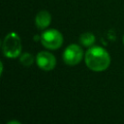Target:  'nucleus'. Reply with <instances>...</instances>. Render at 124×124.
<instances>
[{
    "label": "nucleus",
    "mask_w": 124,
    "mask_h": 124,
    "mask_svg": "<svg viewBox=\"0 0 124 124\" xmlns=\"http://www.w3.org/2000/svg\"><path fill=\"white\" fill-rule=\"evenodd\" d=\"M85 64L94 72H103L110 64L108 52L101 46H92L85 53Z\"/></svg>",
    "instance_id": "f257e3e1"
},
{
    "label": "nucleus",
    "mask_w": 124,
    "mask_h": 124,
    "mask_svg": "<svg viewBox=\"0 0 124 124\" xmlns=\"http://www.w3.org/2000/svg\"><path fill=\"white\" fill-rule=\"evenodd\" d=\"M21 41L15 32L9 33L2 43V50L6 57L16 58L21 53Z\"/></svg>",
    "instance_id": "f03ea898"
},
{
    "label": "nucleus",
    "mask_w": 124,
    "mask_h": 124,
    "mask_svg": "<svg viewBox=\"0 0 124 124\" xmlns=\"http://www.w3.org/2000/svg\"><path fill=\"white\" fill-rule=\"evenodd\" d=\"M42 45L48 49H57L63 44V36L56 29L45 31L41 36Z\"/></svg>",
    "instance_id": "7ed1b4c3"
},
{
    "label": "nucleus",
    "mask_w": 124,
    "mask_h": 124,
    "mask_svg": "<svg viewBox=\"0 0 124 124\" xmlns=\"http://www.w3.org/2000/svg\"><path fill=\"white\" fill-rule=\"evenodd\" d=\"M83 57V50L82 48L76 45L72 44L66 47L63 52V60L67 65L75 66L78 64Z\"/></svg>",
    "instance_id": "20e7f679"
},
{
    "label": "nucleus",
    "mask_w": 124,
    "mask_h": 124,
    "mask_svg": "<svg viewBox=\"0 0 124 124\" xmlns=\"http://www.w3.org/2000/svg\"><path fill=\"white\" fill-rule=\"evenodd\" d=\"M36 63L44 71H51L56 65V59L53 54L47 51H41L36 56Z\"/></svg>",
    "instance_id": "39448f33"
},
{
    "label": "nucleus",
    "mask_w": 124,
    "mask_h": 124,
    "mask_svg": "<svg viewBox=\"0 0 124 124\" xmlns=\"http://www.w3.org/2000/svg\"><path fill=\"white\" fill-rule=\"evenodd\" d=\"M51 21V16L47 11H41L37 14L35 18V23L37 28L39 29H45L46 28Z\"/></svg>",
    "instance_id": "423d86ee"
},
{
    "label": "nucleus",
    "mask_w": 124,
    "mask_h": 124,
    "mask_svg": "<svg viewBox=\"0 0 124 124\" xmlns=\"http://www.w3.org/2000/svg\"><path fill=\"white\" fill-rule=\"evenodd\" d=\"M79 42L84 46H91L95 43V36L90 32H85L80 35Z\"/></svg>",
    "instance_id": "0eeeda50"
},
{
    "label": "nucleus",
    "mask_w": 124,
    "mask_h": 124,
    "mask_svg": "<svg viewBox=\"0 0 124 124\" xmlns=\"http://www.w3.org/2000/svg\"><path fill=\"white\" fill-rule=\"evenodd\" d=\"M19 61H20V63H21L22 65H24V66H30V65L33 64L34 58H33V56H32L30 53L25 52V53H23V54L20 55Z\"/></svg>",
    "instance_id": "6e6552de"
},
{
    "label": "nucleus",
    "mask_w": 124,
    "mask_h": 124,
    "mask_svg": "<svg viewBox=\"0 0 124 124\" xmlns=\"http://www.w3.org/2000/svg\"><path fill=\"white\" fill-rule=\"evenodd\" d=\"M7 124H21V123H20V122H18V121H16V120H12V121L8 122Z\"/></svg>",
    "instance_id": "1a4fd4ad"
},
{
    "label": "nucleus",
    "mask_w": 124,
    "mask_h": 124,
    "mask_svg": "<svg viewBox=\"0 0 124 124\" xmlns=\"http://www.w3.org/2000/svg\"><path fill=\"white\" fill-rule=\"evenodd\" d=\"M123 43H124V36H123Z\"/></svg>",
    "instance_id": "9d476101"
}]
</instances>
